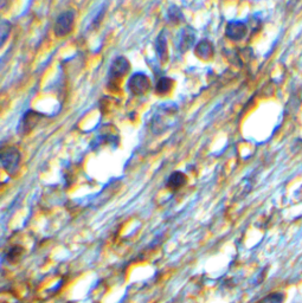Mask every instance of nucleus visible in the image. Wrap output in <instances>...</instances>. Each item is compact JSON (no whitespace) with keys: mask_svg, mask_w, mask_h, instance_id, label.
Returning a JSON list of instances; mask_svg holds the SVG:
<instances>
[{"mask_svg":"<svg viewBox=\"0 0 302 303\" xmlns=\"http://www.w3.org/2000/svg\"><path fill=\"white\" fill-rule=\"evenodd\" d=\"M178 107L172 102H167L158 107L150 120V129L154 134L160 135L176 123Z\"/></svg>","mask_w":302,"mask_h":303,"instance_id":"f257e3e1","label":"nucleus"},{"mask_svg":"<svg viewBox=\"0 0 302 303\" xmlns=\"http://www.w3.org/2000/svg\"><path fill=\"white\" fill-rule=\"evenodd\" d=\"M20 160L22 156L16 147H6L2 149V166L10 176H15L18 171Z\"/></svg>","mask_w":302,"mask_h":303,"instance_id":"f03ea898","label":"nucleus"},{"mask_svg":"<svg viewBox=\"0 0 302 303\" xmlns=\"http://www.w3.org/2000/svg\"><path fill=\"white\" fill-rule=\"evenodd\" d=\"M150 88L149 77L143 72H136L130 77L128 82L129 92L135 96H141L146 94Z\"/></svg>","mask_w":302,"mask_h":303,"instance_id":"7ed1b4c3","label":"nucleus"},{"mask_svg":"<svg viewBox=\"0 0 302 303\" xmlns=\"http://www.w3.org/2000/svg\"><path fill=\"white\" fill-rule=\"evenodd\" d=\"M73 22H75V13L72 11H66L62 13L57 18L55 26H53V32L57 37L68 36L71 32Z\"/></svg>","mask_w":302,"mask_h":303,"instance_id":"20e7f679","label":"nucleus"},{"mask_svg":"<svg viewBox=\"0 0 302 303\" xmlns=\"http://www.w3.org/2000/svg\"><path fill=\"white\" fill-rule=\"evenodd\" d=\"M129 69L130 64L126 57H116V58L113 60L112 65H110L109 68V82H117V81L122 79V77L129 71Z\"/></svg>","mask_w":302,"mask_h":303,"instance_id":"39448f33","label":"nucleus"},{"mask_svg":"<svg viewBox=\"0 0 302 303\" xmlns=\"http://www.w3.org/2000/svg\"><path fill=\"white\" fill-rule=\"evenodd\" d=\"M248 28L246 23L241 22V20H233V22L228 23L225 28V36L233 42H240L247 36Z\"/></svg>","mask_w":302,"mask_h":303,"instance_id":"423d86ee","label":"nucleus"},{"mask_svg":"<svg viewBox=\"0 0 302 303\" xmlns=\"http://www.w3.org/2000/svg\"><path fill=\"white\" fill-rule=\"evenodd\" d=\"M44 116L43 114H40L38 112H35V110H28L25 113V115L23 116L22 121H20L19 124V133L22 135H26L29 134L31 130L35 128V126L38 123V121Z\"/></svg>","mask_w":302,"mask_h":303,"instance_id":"0eeeda50","label":"nucleus"},{"mask_svg":"<svg viewBox=\"0 0 302 303\" xmlns=\"http://www.w3.org/2000/svg\"><path fill=\"white\" fill-rule=\"evenodd\" d=\"M196 43V31L191 28V26H186L180 31L179 35V43H178V49L181 52H185L187 50L191 49Z\"/></svg>","mask_w":302,"mask_h":303,"instance_id":"6e6552de","label":"nucleus"},{"mask_svg":"<svg viewBox=\"0 0 302 303\" xmlns=\"http://www.w3.org/2000/svg\"><path fill=\"white\" fill-rule=\"evenodd\" d=\"M213 52H214L213 44L209 39H201L200 42L197 43L196 49H194L196 56H198L203 60H209L211 57L213 56Z\"/></svg>","mask_w":302,"mask_h":303,"instance_id":"1a4fd4ad","label":"nucleus"},{"mask_svg":"<svg viewBox=\"0 0 302 303\" xmlns=\"http://www.w3.org/2000/svg\"><path fill=\"white\" fill-rule=\"evenodd\" d=\"M186 181H187V178L185 174L180 171H176L173 172V173L169 177V179H167L166 187L171 191H178L179 188H181L186 184Z\"/></svg>","mask_w":302,"mask_h":303,"instance_id":"9d476101","label":"nucleus"},{"mask_svg":"<svg viewBox=\"0 0 302 303\" xmlns=\"http://www.w3.org/2000/svg\"><path fill=\"white\" fill-rule=\"evenodd\" d=\"M156 50L161 62H166L167 58H169V52H167V38L164 31H161L159 36L157 37Z\"/></svg>","mask_w":302,"mask_h":303,"instance_id":"9b49d317","label":"nucleus"},{"mask_svg":"<svg viewBox=\"0 0 302 303\" xmlns=\"http://www.w3.org/2000/svg\"><path fill=\"white\" fill-rule=\"evenodd\" d=\"M173 87V81L170 77H160L158 80L157 86H156V93L159 95H165L172 89Z\"/></svg>","mask_w":302,"mask_h":303,"instance_id":"f8f14e48","label":"nucleus"},{"mask_svg":"<svg viewBox=\"0 0 302 303\" xmlns=\"http://www.w3.org/2000/svg\"><path fill=\"white\" fill-rule=\"evenodd\" d=\"M25 249L20 245H13L8 250V254H6V259H8L9 263H17L22 256L24 255Z\"/></svg>","mask_w":302,"mask_h":303,"instance_id":"ddd939ff","label":"nucleus"},{"mask_svg":"<svg viewBox=\"0 0 302 303\" xmlns=\"http://www.w3.org/2000/svg\"><path fill=\"white\" fill-rule=\"evenodd\" d=\"M167 17H169V20L171 23H173V24H177V23H180L181 20L184 19L183 12L180 11L179 8H177V6L172 5L169 9V13H167Z\"/></svg>","mask_w":302,"mask_h":303,"instance_id":"4468645a","label":"nucleus"},{"mask_svg":"<svg viewBox=\"0 0 302 303\" xmlns=\"http://www.w3.org/2000/svg\"><path fill=\"white\" fill-rule=\"evenodd\" d=\"M284 299V295L282 292H271L266 297L260 299L257 303H282Z\"/></svg>","mask_w":302,"mask_h":303,"instance_id":"2eb2a0df","label":"nucleus"},{"mask_svg":"<svg viewBox=\"0 0 302 303\" xmlns=\"http://www.w3.org/2000/svg\"><path fill=\"white\" fill-rule=\"evenodd\" d=\"M10 32H11V24H10V22L2 20V44H4V42L9 37Z\"/></svg>","mask_w":302,"mask_h":303,"instance_id":"dca6fc26","label":"nucleus"}]
</instances>
